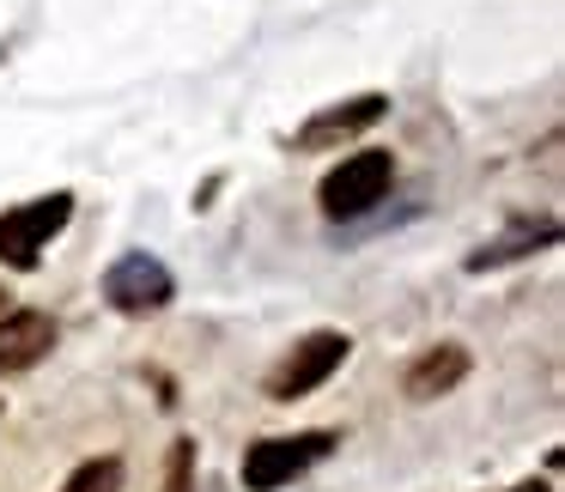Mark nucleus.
Listing matches in <instances>:
<instances>
[{
    "instance_id": "obj_1",
    "label": "nucleus",
    "mask_w": 565,
    "mask_h": 492,
    "mask_svg": "<svg viewBox=\"0 0 565 492\" xmlns=\"http://www.w3.org/2000/svg\"><path fill=\"white\" fill-rule=\"evenodd\" d=\"M390 183H395V159L371 147V152H353V159L334 164V171L322 177L317 201H322L329 220H359V213H371L383 195H390Z\"/></svg>"
},
{
    "instance_id": "obj_2",
    "label": "nucleus",
    "mask_w": 565,
    "mask_h": 492,
    "mask_svg": "<svg viewBox=\"0 0 565 492\" xmlns=\"http://www.w3.org/2000/svg\"><path fill=\"white\" fill-rule=\"evenodd\" d=\"M74 220V195H43V201H25V207L0 213V261L19 274H31L43 261V249H50V237L62 232V225Z\"/></svg>"
},
{
    "instance_id": "obj_3",
    "label": "nucleus",
    "mask_w": 565,
    "mask_h": 492,
    "mask_svg": "<svg viewBox=\"0 0 565 492\" xmlns=\"http://www.w3.org/2000/svg\"><path fill=\"white\" fill-rule=\"evenodd\" d=\"M334 450V431H298V438H262L244 450V486L249 492H280L305 468H317Z\"/></svg>"
},
{
    "instance_id": "obj_4",
    "label": "nucleus",
    "mask_w": 565,
    "mask_h": 492,
    "mask_svg": "<svg viewBox=\"0 0 565 492\" xmlns=\"http://www.w3.org/2000/svg\"><path fill=\"white\" fill-rule=\"evenodd\" d=\"M347 353H353V341L347 334H334V329H317L310 341H298L292 353L274 365V377H268V402H305L310 389H322V383L334 377V371L347 365Z\"/></svg>"
},
{
    "instance_id": "obj_5",
    "label": "nucleus",
    "mask_w": 565,
    "mask_h": 492,
    "mask_svg": "<svg viewBox=\"0 0 565 492\" xmlns=\"http://www.w3.org/2000/svg\"><path fill=\"white\" fill-rule=\"evenodd\" d=\"M104 298H110L122 317H147V310H164L177 298V280H171V268H164L159 256L135 249V256H122L110 274H104Z\"/></svg>"
},
{
    "instance_id": "obj_6",
    "label": "nucleus",
    "mask_w": 565,
    "mask_h": 492,
    "mask_svg": "<svg viewBox=\"0 0 565 492\" xmlns=\"http://www.w3.org/2000/svg\"><path fill=\"white\" fill-rule=\"evenodd\" d=\"M383 110H390L383 92H365V98H353V104H334V110L310 116V122L298 128L292 147L298 152H322V147H334V140H353V135H365L371 122H383Z\"/></svg>"
},
{
    "instance_id": "obj_7",
    "label": "nucleus",
    "mask_w": 565,
    "mask_h": 492,
    "mask_svg": "<svg viewBox=\"0 0 565 492\" xmlns=\"http://www.w3.org/2000/svg\"><path fill=\"white\" fill-rule=\"evenodd\" d=\"M55 346V322L43 310H7L0 317V371H25Z\"/></svg>"
},
{
    "instance_id": "obj_8",
    "label": "nucleus",
    "mask_w": 565,
    "mask_h": 492,
    "mask_svg": "<svg viewBox=\"0 0 565 492\" xmlns=\"http://www.w3.org/2000/svg\"><path fill=\"white\" fill-rule=\"evenodd\" d=\"M462 377H468V353H462V346H431V353L407 371V395H414V402H438V395H450Z\"/></svg>"
},
{
    "instance_id": "obj_9",
    "label": "nucleus",
    "mask_w": 565,
    "mask_h": 492,
    "mask_svg": "<svg viewBox=\"0 0 565 492\" xmlns=\"http://www.w3.org/2000/svg\"><path fill=\"white\" fill-rule=\"evenodd\" d=\"M535 244H553V225H523V232H511L504 244H492V249H480V256H468V274H487V268H499V261H516V256H529Z\"/></svg>"
},
{
    "instance_id": "obj_10",
    "label": "nucleus",
    "mask_w": 565,
    "mask_h": 492,
    "mask_svg": "<svg viewBox=\"0 0 565 492\" xmlns=\"http://www.w3.org/2000/svg\"><path fill=\"white\" fill-rule=\"evenodd\" d=\"M62 492H122V462L116 456H98V462H79L67 474Z\"/></svg>"
},
{
    "instance_id": "obj_11",
    "label": "nucleus",
    "mask_w": 565,
    "mask_h": 492,
    "mask_svg": "<svg viewBox=\"0 0 565 492\" xmlns=\"http://www.w3.org/2000/svg\"><path fill=\"white\" fill-rule=\"evenodd\" d=\"M516 492H547V480H523V486H516Z\"/></svg>"
},
{
    "instance_id": "obj_12",
    "label": "nucleus",
    "mask_w": 565,
    "mask_h": 492,
    "mask_svg": "<svg viewBox=\"0 0 565 492\" xmlns=\"http://www.w3.org/2000/svg\"><path fill=\"white\" fill-rule=\"evenodd\" d=\"M0 298H7V292H0Z\"/></svg>"
}]
</instances>
